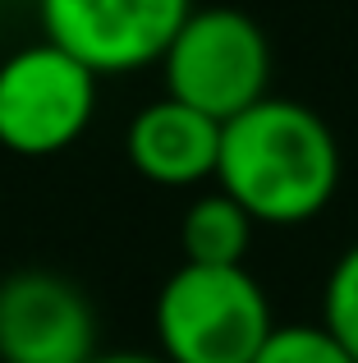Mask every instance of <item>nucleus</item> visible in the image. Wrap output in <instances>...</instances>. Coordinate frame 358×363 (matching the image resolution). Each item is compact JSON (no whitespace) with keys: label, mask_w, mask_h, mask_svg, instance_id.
<instances>
[{"label":"nucleus","mask_w":358,"mask_h":363,"mask_svg":"<svg viewBox=\"0 0 358 363\" xmlns=\"http://www.w3.org/2000/svg\"><path fill=\"white\" fill-rule=\"evenodd\" d=\"M271 327L267 290L248 267L179 262L156 294V340L166 363H253Z\"/></svg>","instance_id":"f03ea898"},{"label":"nucleus","mask_w":358,"mask_h":363,"mask_svg":"<svg viewBox=\"0 0 358 363\" xmlns=\"http://www.w3.org/2000/svg\"><path fill=\"white\" fill-rule=\"evenodd\" d=\"M193 0H37L42 37L97 79L161 65Z\"/></svg>","instance_id":"39448f33"},{"label":"nucleus","mask_w":358,"mask_h":363,"mask_svg":"<svg viewBox=\"0 0 358 363\" xmlns=\"http://www.w3.org/2000/svg\"><path fill=\"white\" fill-rule=\"evenodd\" d=\"M92 363H166L161 354H138V350H110V354H92Z\"/></svg>","instance_id":"9b49d317"},{"label":"nucleus","mask_w":358,"mask_h":363,"mask_svg":"<svg viewBox=\"0 0 358 363\" xmlns=\"http://www.w3.org/2000/svg\"><path fill=\"white\" fill-rule=\"evenodd\" d=\"M166 97L216 124L271 97V42L253 14L234 5H193L161 55Z\"/></svg>","instance_id":"7ed1b4c3"},{"label":"nucleus","mask_w":358,"mask_h":363,"mask_svg":"<svg viewBox=\"0 0 358 363\" xmlns=\"http://www.w3.org/2000/svg\"><path fill=\"white\" fill-rule=\"evenodd\" d=\"M97 74L42 42L0 60V147L14 157H55L97 116Z\"/></svg>","instance_id":"20e7f679"},{"label":"nucleus","mask_w":358,"mask_h":363,"mask_svg":"<svg viewBox=\"0 0 358 363\" xmlns=\"http://www.w3.org/2000/svg\"><path fill=\"white\" fill-rule=\"evenodd\" d=\"M216 189L258 225H304L340 189V143L313 106L262 97L221 124Z\"/></svg>","instance_id":"f257e3e1"},{"label":"nucleus","mask_w":358,"mask_h":363,"mask_svg":"<svg viewBox=\"0 0 358 363\" xmlns=\"http://www.w3.org/2000/svg\"><path fill=\"white\" fill-rule=\"evenodd\" d=\"M253 216L234 203L230 194L212 189V194L193 198L179 221V244H184V262L197 267H243L253 248Z\"/></svg>","instance_id":"6e6552de"},{"label":"nucleus","mask_w":358,"mask_h":363,"mask_svg":"<svg viewBox=\"0 0 358 363\" xmlns=\"http://www.w3.org/2000/svg\"><path fill=\"white\" fill-rule=\"evenodd\" d=\"M322 327L340 340L358 363V244L340 253L322 290Z\"/></svg>","instance_id":"9d476101"},{"label":"nucleus","mask_w":358,"mask_h":363,"mask_svg":"<svg viewBox=\"0 0 358 363\" xmlns=\"http://www.w3.org/2000/svg\"><path fill=\"white\" fill-rule=\"evenodd\" d=\"M92 354V299L69 276L28 267L0 281V363H88Z\"/></svg>","instance_id":"423d86ee"},{"label":"nucleus","mask_w":358,"mask_h":363,"mask_svg":"<svg viewBox=\"0 0 358 363\" xmlns=\"http://www.w3.org/2000/svg\"><path fill=\"white\" fill-rule=\"evenodd\" d=\"M125 157L138 175L161 189L202 184V179H216L221 124L175 97H156L129 120Z\"/></svg>","instance_id":"0eeeda50"},{"label":"nucleus","mask_w":358,"mask_h":363,"mask_svg":"<svg viewBox=\"0 0 358 363\" xmlns=\"http://www.w3.org/2000/svg\"><path fill=\"white\" fill-rule=\"evenodd\" d=\"M253 363H354V354L322 322H289V327L276 322Z\"/></svg>","instance_id":"1a4fd4ad"}]
</instances>
